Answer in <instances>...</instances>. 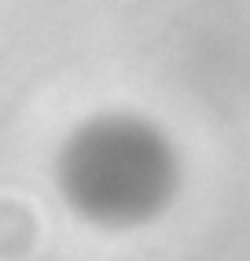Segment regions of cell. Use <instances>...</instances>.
<instances>
[{
  "mask_svg": "<svg viewBox=\"0 0 250 261\" xmlns=\"http://www.w3.org/2000/svg\"><path fill=\"white\" fill-rule=\"evenodd\" d=\"M59 184L88 221L136 224L169 199L173 154L144 121L99 118L78 129L63 147Z\"/></svg>",
  "mask_w": 250,
  "mask_h": 261,
  "instance_id": "obj_1",
  "label": "cell"
}]
</instances>
